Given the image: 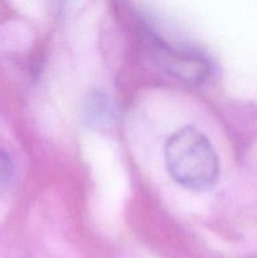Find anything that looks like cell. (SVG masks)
<instances>
[{"instance_id":"obj_4","label":"cell","mask_w":257,"mask_h":258,"mask_svg":"<svg viewBox=\"0 0 257 258\" xmlns=\"http://www.w3.org/2000/svg\"><path fill=\"white\" fill-rule=\"evenodd\" d=\"M14 175V164L5 150L0 149V188L8 185Z\"/></svg>"},{"instance_id":"obj_1","label":"cell","mask_w":257,"mask_h":258,"mask_svg":"<svg viewBox=\"0 0 257 258\" xmlns=\"http://www.w3.org/2000/svg\"><path fill=\"white\" fill-rule=\"evenodd\" d=\"M164 159L169 175L189 190H209L218 180L216 150L211 141L191 126L175 131L166 140Z\"/></svg>"},{"instance_id":"obj_3","label":"cell","mask_w":257,"mask_h":258,"mask_svg":"<svg viewBox=\"0 0 257 258\" xmlns=\"http://www.w3.org/2000/svg\"><path fill=\"white\" fill-rule=\"evenodd\" d=\"M86 120L92 125L110 126L115 121L113 117V108L110 100L103 95H91L86 101L85 108Z\"/></svg>"},{"instance_id":"obj_2","label":"cell","mask_w":257,"mask_h":258,"mask_svg":"<svg viewBox=\"0 0 257 258\" xmlns=\"http://www.w3.org/2000/svg\"><path fill=\"white\" fill-rule=\"evenodd\" d=\"M153 53L165 72L184 82H199L209 71L208 62L201 54L190 49L173 47L160 39L154 43Z\"/></svg>"}]
</instances>
